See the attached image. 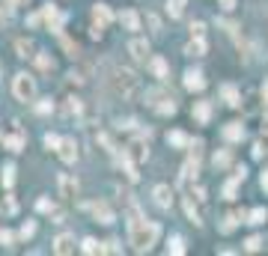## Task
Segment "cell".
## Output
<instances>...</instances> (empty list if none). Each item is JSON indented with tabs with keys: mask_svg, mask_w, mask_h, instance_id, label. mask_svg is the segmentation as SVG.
<instances>
[{
	"mask_svg": "<svg viewBox=\"0 0 268 256\" xmlns=\"http://www.w3.org/2000/svg\"><path fill=\"white\" fill-rule=\"evenodd\" d=\"M33 233H36V224H33V221H27V224H24V227H21V238H24V241H27V238H30V235H33Z\"/></svg>",
	"mask_w": 268,
	"mask_h": 256,
	"instance_id": "ab89813d",
	"label": "cell"
},
{
	"mask_svg": "<svg viewBox=\"0 0 268 256\" xmlns=\"http://www.w3.org/2000/svg\"><path fill=\"white\" fill-rule=\"evenodd\" d=\"M244 217H247V224H253V227H259V224H265V217H268V211H265L262 206H256V209H250V211H247Z\"/></svg>",
	"mask_w": 268,
	"mask_h": 256,
	"instance_id": "484cf974",
	"label": "cell"
},
{
	"mask_svg": "<svg viewBox=\"0 0 268 256\" xmlns=\"http://www.w3.org/2000/svg\"><path fill=\"white\" fill-rule=\"evenodd\" d=\"M81 250H84L87 256H96V253H101V244H98L96 238H84V241H81Z\"/></svg>",
	"mask_w": 268,
	"mask_h": 256,
	"instance_id": "f546056e",
	"label": "cell"
},
{
	"mask_svg": "<svg viewBox=\"0 0 268 256\" xmlns=\"http://www.w3.org/2000/svg\"><path fill=\"white\" fill-rule=\"evenodd\" d=\"M33 60H36V66H39L42 71H54V57H51V54L36 51V54H33Z\"/></svg>",
	"mask_w": 268,
	"mask_h": 256,
	"instance_id": "d4e9b609",
	"label": "cell"
},
{
	"mask_svg": "<svg viewBox=\"0 0 268 256\" xmlns=\"http://www.w3.org/2000/svg\"><path fill=\"white\" fill-rule=\"evenodd\" d=\"M110 87H113V93H117L120 98H125V101H134L140 95V81H137V75H134L131 69H113Z\"/></svg>",
	"mask_w": 268,
	"mask_h": 256,
	"instance_id": "7a4b0ae2",
	"label": "cell"
},
{
	"mask_svg": "<svg viewBox=\"0 0 268 256\" xmlns=\"http://www.w3.org/2000/svg\"><path fill=\"white\" fill-rule=\"evenodd\" d=\"M39 18L48 24V30H54V33H60L63 30V21H66V15L54 6V3H45L42 6V12H39Z\"/></svg>",
	"mask_w": 268,
	"mask_h": 256,
	"instance_id": "5b68a950",
	"label": "cell"
},
{
	"mask_svg": "<svg viewBox=\"0 0 268 256\" xmlns=\"http://www.w3.org/2000/svg\"><path fill=\"white\" fill-rule=\"evenodd\" d=\"M262 188H265V191H268V170H265V173H262Z\"/></svg>",
	"mask_w": 268,
	"mask_h": 256,
	"instance_id": "681fc988",
	"label": "cell"
},
{
	"mask_svg": "<svg viewBox=\"0 0 268 256\" xmlns=\"http://www.w3.org/2000/svg\"><path fill=\"white\" fill-rule=\"evenodd\" d=\"M149 69H152V75H155L158 81H167V75H170V66H167L164 57H149Z\"/></svg>",
	"mask_w": 268,
	"mask_h": 256,
	"instance_id": "4fadbf2b",
	"label": "cell"
},
{
	"mask_svg": "<svg viewBox=\"0 0 268 256\" xmlns=\"http://www.w3.org/2000/svg\"><path fill=\"white\" fill-rule=\"evenodd\" d=\"M45 146H48V149H57V146H60V137H57V134H45Z\"/></svg>",
	"mask_w": 268,
	"mask_h": 256,
	"instance_id": "b9f144b4",
	"label": "cell"
},
{
	"mask_svg": "<svg viewBox=\"0 0 268 256\" xmlns=\"http://www.w3.org/2000/svg\"><path fill=\"white\" fill-rule=\"evenodd\" d=\"M54 253H60V256L74 253V238H72V235H57V241H54Z\"/></svg>",
	"mask_w": 268,
	"mask_h": 256,
	"instance_id": "ac0fdd59",
	"label": "cell"
},
{
	"mask_svg": "<svg viewBox=\"0 0 268 256\" xmlns=\"http://www.w3.org/2000/svg\"><path fill=\"white\" fill-rule=\"evenodd\" d=\"M265 155V146L262 143H253V158H262Z\"/></svg>",
	"mask_w": 268,
	"mask_h": 256,
	"instance_id": "f6af8a7d",
	"label": "cell"
},
{
	"mask_svg": "<svg viewBox=\"0 0 268 256\" xmlns=\"http://www.w3.org/2000/svg\"><path fill=\"white\" fill-rule=\"evenodd\" d=\"M3 146H6V149H9V152H21V149H24V131L18 128L15 134H9V137H3Z\"/></svg>",
	"mask_w": 268,
	"mask_h": 256,
	"instance_id": "d6986e66",
	"label": "cell"
},
{
	"mask_svg": "<svg viewBox=\"0 0 268 256\" xmlns=\"http://www.w3.org/2000/svg\"><path fill=\"white\" fill-rule=\"evenodd\" d=\"M128 54H131L137 63H146V60H149V42H146V39H131V42H128Z\"/></svg>",
	"mask_w": 268,
	"mask_h": 256,
	"instance_id": "9c48e42d",
	"label": "cell"
},
{
	"mask_svg": "<svg viewBox=\"0 0 268 256\" xmlns=\"http://www.w3.org/2000/svg\"><path fill=\"white\" fill-rule=\"evenodd\" d=\"M185 211H188V217H191V224H197V227H203V221H200V211L194 209V200H185Z\"/></svg>",
	"mask_w": 268,
	"mask_h": 256,
	"instance_id": "4dcf8cb0",
	"label": "cell"
},
{
	"mask_svg": "<svg viewBox=\"0 0 268 256\" xmlns=\"http://www.w3.org/2000/svg\"><path fill=\"white\" fill-rule=\"evenodd\" d=\"M15 185V164H6L3 167V188H12Z\"/></svg>",
	"mask_w": 268,
	"mask_h": 256,
	"instance_id": "d6a6232c",
	"label": "cell"
},
{
	"mask_svg": "<svg viewBox=\"0 0 268 256\" xmlns=\"http://www.w3.org/2000/svg\"><path fill=\"white\" fill-rule=\"evenodd\" d=\"M152 197H155V206H158V209H170V206H173V191H170V185H155Z\"/></svg>",
	"mask_w": 268,
	"mask_h": 256,
	"instance_id": "30bf717a",
	"label": "cell"
},
{
	"mask_svg": "<svg viewBox=\"0 0 268 256\" xmlns=\"http://www.w3.org/2000/svg\"><path fill=\"white\" fill-rule=\"evenodd\" d=\"M0 27H3V12H0Z\"/></svg>",
	"mask_w": 268,
	"mask_h": 256,
	"instance_id": "816d5d0a",
	"label": "cell"
},
{
	"mask_svg": "<svg viewBox=\"0 0 268 256\" xmlns=\"http://www.w3.org/2000/svg\"><path fill=\"white\" fill-rule=\"evenodd\" d=\"M229 161H233V152L229 149H220V152H215V158H212V164L220 170V167H229Z\"/></svg>",
	"mask_w": 268,
	"mask_h": 256,
	"instance_id": "f1b7e54d",
	"label": "cell"
},
{
	"mask_svg": "<svg viewBox=\"0 0 268 256\" xmlns=\"http://www.w3.org/2000/svg\"><path fill=\"white\" fill-rule=\"evenodd\" d=\"M185 54L188 57H206V39L203 36H194V39L185 45Z\"/></svg>",
	"mask_w": 268,
	"mask_h": 256,
	"instance_id": "9a60e30c",
	"label": "cell"
},
{
	"mask_svg": "<svg viewBox=\"0 0 268 256\" xmlns=\"http://www.w3.org/2000/svg\"><path fill=\"white\" fill-rule=\"evenodd\" d=\"M149 27L155 30V33H161V24H158V18H155V15H149Z\"/></svg>",
	"mask_w": 268,
	"mask_h": 256,
	"instance_id": "bcb514c9",
	"label": "cell"
},
{
	"mask_svg": "<svg viewBox=\"0 0 268 256\" xmlns=\"http://www.w3.org/2000/svg\"><path fill=\"white\" fill-rule=\"evenodd\" d=\"M60 114L63 116H74V119H81V114H84V104H81V98L78 95H66L63 101H60Z\"/></svg>",
	"mask_w": 268,
	"mask_h": 256,
	"instance_id": "8992f818",
	"label": "cell"
},
{
	"mask_svg": "<svg viewBox=\"0 0 268 256\" xmlns=\"http://www.w3.org/2000/svg\"><path fill=\"white\" fill-rule=\"evenodd\" d=\"M125 155H128L134 164H143V161L149 158V131L140 134V137H134V140L125 146Z\"/></svg>",
	"mask_w": 268,
	"mask_h": 256,
	"instance_id": "277c9868",
	"label": "cell"
},
{
	"mask_svg": "<svg viewBox=\"0 0 268 256\" xmlns=\"http://www.w3.org/2000/svg\"><path fill=\"white\" fill-rule=\"evenodd\" d=\"M206 33V24L203 21H194V24H191V36H203Z\"/></svg>",
	"mask_w": 268,
	"mask_h": 256,
	"instance_id": "60d3db41",
	"label": "cell"
},
{
	"mask_svg": "<svg viewBox=\"0 0 268 256\" xmlns=\"http://www.w3.org/2000/svg\"><path fill=\"white\" fill-rule=\"evenodd\" d=\"M220 3H223L226 12H233V9H236V0H220Z\"/></svg>",
	"mask_w": 268,
	"mask_h": 256,
	"instance_id": "c3c4849f",
	"label": "cell"
},
{
	"mask_svg": "<svg viewBox=\"0 0 268 256\" xmlns=\"http://www.w3.org/2000/svg\"><path fill=\"white\" fill-rule=\"evenodd\" d=\"M36 111H39V114H51V111H54V101H51V98L39 101V104H36Z\"/></svg>",
	"mask_w": 268,
	"mask_h": 256,
	"instance_id": "f35d334b",
	"label": "cell"
},
{
	"mask_svg": "<svg viewBox=\"0 0 268 256\" xmlns=\"http://www.w3.org/2000/svg\"><path fill=\"white\" fill-rule=\"evenodd\" d=\"M239 221H244V211H233V214H226L223 221H220V233H233L239 227Z\"/></svg>",
	"mask_w": 268,
	"mask_h": 256,
	"instance_id": "44dd1931",
	"label": "cell"
},
{
	"mask_svg": "<svg viewBox=\"0 0 268 256\" xmlns=\"http://www.w3.org/2000/svg\"><path fill=\"white\" fill-rule=\"evenodd\" d=\"M191 197H197V200L203 203V200H206V188H194V194H191Z\"/></svg>",
	"mask_w": 268,
	"mask_h": 256,
	"instance_id": "7dc6e473",
	"label": "cell"
},
{
	"mask_svg": "<svg viewBox=\"0 0 268 256\" xmlns=\"http://www.w3.org/2000/svg\"><path fill=\"white\" fill-rule=\"evenodd\" d=\"M12 241H15V235L9 230H0V244H12Z\"/></svg>",
	"mask_w": 268,
	"mask_h": 256,
	"instance_id": "7bdbcfd3",
	"label": "cell"
},
{
	"mask_svg": "<svg viewBox=\"0 0 268 256\" xmlns=\"http://www.w3.org/2000/svg\"><path fill=\"white\" fill-rule=\"evenodd\" d=\"M63 48L69 51V57H78V54H81V48H78V45H74L72 39H66V36H63Z\"/></svg>",
	"mask_w": 268,
	"mask_h": 256,
	"instance_id": "8d00e7d4",
	"label": "cell"
},
{
	"mask_svg": "<svg viewBox=\"0 0 268 256\" xmlns=\"http://www.w3.org/2000/svg\"><path fill=\"white\" fill-rule=\"evenodd\" d=\"M194 116L200 122H209L212 119V104L209 101H194Z\"/></svg>",
	"mask_w": 268,
	"mask_h": 256,
	"instance_id": "cb8c5ba5",
	"label": "cell"
},
{
	"mask_svg": "<svg viewBox=\"0 0 268 256\" xmlns=\"http://www.w3.org/2000/svg\"><path fill=\"white\" fill-rule=\"evenodd\" d=\"M60 194L66 197V200H72V197H78V182H74L69 173H60Z\"/></svg>",
	"mask_w": 268,
	"mask_h": 256,
	"instance_id": "5bb4252c",
	"label": "cell"
},
{
	"mask_svg": "<svg viewBox=\"0 0 268 256\" xmlns=\"http://www.w3.org/2000/svg\"><path fill=\"white\" fill-rule=\"evenodd\" d=\"M167 12H170L173 18H182V12H185V0H167Z\"/></svg>",
	"mask_w": 268,
	"mask_h": 256,
	"instance_id": "1f68e13d",
	"label": "cell"
},
{
	"mask_svg": "<svg viewBox=\"0 0 268 256\" xmlns=\"http://www.w3.org/2000/svg\"><path fill=\"white\" fill-rule=\"evenodd\" d=\"M15 3H18V6H21V3H27V0H15Z\"/></svg>",
	"mask_w": 268,
	"mask_h": 256,
	"instance_id": "f5cc1de1",
	"label": "cell"
},
{
	"mask_svg": "<svg viewBox=\"0 0 268 256\" xmlns=\"http://www.w3.org/2000/svg\"><path fill=\"white\" fill-rule=\"evenodd\" d=\"M93 21H96V24L104 30V27L113 21V12H110V6H107V3H96V6H93Z\"/></svg>",
	"mask_w": 268,
	"mask_h": 256,
	"instance_id": "8fae6325",
	"label": "cell"
},
{
	"mask_svg": "<svg viewBox=\"0 0 268 256\" xmlns=\"http://www.w3.org/2000/svg\"><path fill=\"white\" fill-rule=\"evenodd\" d=\"M220 95H223V101H226L229 107H239V101H242V95H239V90H236L233 84H223V87H220Z\"/></svg>",
	"mask_w": 268,
	"mask_h": 256,
	"instance_id": "ffe728a7",
	"label": "cell"
},
{
	"mask_svg": "<svg viewBox=\"0 0 268 256\" xmlns=\"http://www.w3.org/2000/svg\"><path fill=\"white\" fill-rule=\"evenodd\" d=\"M167 143H170V146H176V149H185L191 140H188V134H185V131H170V134H167Z\"/></svg>",
	"mask_w": 268,
	"mask_h": 256,
	"instance_id": "4316f807",
	"label": "cell"
},
{
	"mask_svg": "<svg viewBox=\"0 0 268 256\" xmlns=\"http://www.w3.org/2000/svg\"><path fill=\"white\" fill-rule=\"evenodd\" d=\"M167 253L182 256V253H185V238H182V235H170V241H167Z\"/></svg>",
	"mask_w": 268,
	"mask_h": 256,
	"instance_id": "83f0119b",
	"label": "cell"
},
{
	"mask_svg": "<svg viewBox=\"0 0 268 256\" xmlns=\"http://www.w3.org/2000/svg\"><path fill=\"white\" fill-rule=\"evenodd\" d=\"M15 51H18V57H33L36 54V42L33 39H15Z\"/></svg>",
	"mask_w": 268,
	"mask_h": 256,
	"instance_id": "7402d4cb",
	"label": "cell"
},
{
	"mask_svg": "<svg viewBox=\"0 0 268 256\" xmlns=\"http://www.w3.org/2000/svg\"><path fill=\"white\" fill-rule=\"evenodd\" d=\"M0 3H3V9H0V12H6V15H9V12H12V9L18 6V3H15V0H0Z\"/></svg>",
	"mask_w": 268,
	"mask_h": 256,
	"instance_id": "ee69618b",
	"label": "cell"
},
{
	"mask_svg": "<svg viewBox=\"0 0 268 256\" xmlns=\"http://www.w3.org/2000/svg\"><path fill=\"white\" fill-rule=\"evenodd\" d=\"M120 21H122L125 30H140V15H137L134 9H125V12L120 15Z\"/></svg>",
	"mask_w": 268,
	"mask_h": 256,
	"instance_id": "603a6c76",
	"label": "cell"
},
{
	"mask_svg": "<svg viewBox=\"0 0 268 256\" xmlns=\"http://www.w3.org/2000/svg\"><path fill=\"white\" fill-rule=\"evenodd\" d=\"M262 244H265V241H262V238H259V235H250V238H247V241H244V250H247V253H256V250H259V247H262Z\"/></svg>",
	"mask_w": 268,
	"mask_h": 256,
	"instance_id": "836d02e7",
	"label": "cell"
},
{
	"mask_svg": "<svg viewBox=\"0 0 268 256\" xmlns=\"http://www.w3.org/2000/svg\"><path fill=\"white\" fill-rule=\"evenodd\" d=\"M128 241L134 244L137 253H146L152 244L158 241V224L146 221V217H134V221H128Z\"/></svg>",
	"mask_w": 268,
	"mask_h": 256,
	"instance_id": "6da1fadb",
	"label": "cell"
},
{
	"mask_svg": "<svg viewBox=\"0 0 268 256\" xmlns=\"http://www.w3.org/2000/svg\"><path fill=\"white\" fill-rule=\"evenodd\" d=\"M36 209H39V211H45V214H54V209H57V206H54L48 197H42L39 203H36Z\"/></svg>",
	"mask_w": 268,
	"mask_h": 256,
	"instance_id": "e575fe53",
	"label": "cell"
},
{
	"mask_svg": "<svg viewBox=\"0 0 268 256\" xmlns=\"http://www.w3.org/2000/svg\"><path fill=\"white\" fill-rule=\"evenodd\" d=\"M57 152L66 164H74L78 161V143H74L72 137H60V146H57Z\"/></svg>",
	"mask_w": 268,
	"mask_h": 256,
	"instance_id": "52a82bcc",
	"label": "cell"
},
{
	"mask_svg": "<svg viewBox=\"0 0 268 256\" xmlns=\"http://www.w3.org/2000/svg\"><path fill=\"white\" fill-rule=\"evenodd\" d=\"M152 107H155V111H158L161 116H173V114H176V101H173L167 93H164V95H161L155 104H152Z\"/></svg>",
	"mask_w": 268,
	"mask_h": 256,
	"instance_id": "2e32d148",
	"label": "cell"
},
{
	"mask_svg": "<svg viewBox=\"0 0 268 256\" xmlns=\"http://www.w3.org/2000/svg\"><path fill=\"white\" fill-rule=\"evenodd\" d=\"M69 81L84 84V81H87V71H84V69H72V71H69Z\"/></svg>",
	"mask_w": 268,
	"mask_h": 256,
	"instance_id": "d590c367",
	"label": "cell"
},
{
	"mask_svg": "<svg viewBox=\"0 0 268 256\" xmlns=\"http://www.w3.org/2000/svg\"><path fill=\"white\" fill-rule=\"evenodd\" d=\"M12 93L18 101H33L36 98V81L27 75V71H18L15 81H12Z\"/></svg>",
	"mask_w": 268,
	"mask_h": 256,
	"instance_id": "3957f363",
	"label": "cell"
},
{
	"mask_svg": "<svg viewBox=\"0 0 268 256\" xmlns=\"http://www.w3.org/2000/svg\"><path fill=\"white\" fill-rule=\"evenodd\" d=\"M93 214H96L98 224H113L117 221V214H113V209L107 203H93Z\"/></svg>",
	"mask_w": 268,
	"mask_h": 256,
	"instance_id": "7c38bea8",
	"label": "cell"
},
{
	"mask_svg": "<svg viewBox=\"0 0 268 256\" xmlns=\"http://www.w3.org/2000/svg\"><path fill=\"white\" fill-rule=\"evenodd\" d=\"M101 250H107V253H122L120 241H113V238H110V241H104V244H101Z\"/></svg>",
	"mask_w": 268,
	"mask_h": 256,
	"instance_id": "74e56055",
	"label": "cell"
},
{
	"mask_svg": "<svg viewBox=\"0 0 268 256\" xmlns=\"http://www.w3.org/2000/svg\"><path fill=\"white\" fill-rule=\"evenodd\" d=\"M185 87H188L191 93H200V90H206V78H203V71H197V69H188V71H185Z\"/></svg>",
	"mask_w": 268,
	"mask_h": 256,
	"instance_id": "ba28073f",
	"label": "cell"
},
{
	"mask_svg": "<svg viewBox=\"0 0 268 256\" xmlns=\"http://www.w3.org/2000/svg\"><path fill=\"white\" fill-rule=\"evenodd\" d=\"M262 98H265V104H268V81H265V87H262Z\"/></svg>",
	"mask_w": 268,
	"mask_h": 256,
	"instance_id": "f907efd6",
	"label": "cell"
},
{
	"mask_svg": "<svg viewBox=\"0 0 268 256\" xmlns=\"http://www.w3.org/2000/svg\"><path fill=\"white\" fill-rule=\"evenodd\" d=\"M223 137H226L229 143H239V140L244 137V125H242V122H226V125H223Z\"/></svg>",
	"mask_w": 268,
	"mask_h": 256,
	"instance_id": "e0dca14e",
	"label": "cell"
}]
</instances>
